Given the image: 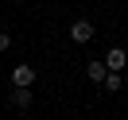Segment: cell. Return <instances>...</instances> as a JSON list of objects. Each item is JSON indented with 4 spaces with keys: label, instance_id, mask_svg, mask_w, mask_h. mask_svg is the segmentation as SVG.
<instances>
[{
    "label": "cell",
    "instance_id": "cell-2",
    "mask_svg": "<svg viewBox=\"0 0 128 120\" xmlns=\"http://www.w3.org/2000/svg\"><path fill=\"white\" fill-rule=\"evenodd\" d=\"M12 85H16V89H31V85H35V66L20 62L16 70H12Z\"/></svg>",
    "mask_w": 128,
    "mask_h": 120
},
{
    "label": "cell",
    "instance_id": "cell-1",
    "mask_svg": "<svg viewBox=\"0 0 128 120\" xmlns=\"http://www.w3.org/2000/svg\"><path fill=\"white\" fill-rule=\"evenodd\" d=\"M101 62H105V70H109V74H120V70L128 66V50H124V47H109Z\"/></svg>",
    "mask_w": 128,
    "mask_h": 120
},
{
    "label": "cell",
    "instance_id": "cell-5",
    "mask_svg": "<svg viewBox=\"0 0 128 120\" xmlns=\"http://www.w3.org/2000/svg\"><path fill=\"white\" fill-rule=\"evenodd\" d=\"M105 89H109V93H120V85H124V78H120V74H105V81H101Z\"/></svg>",
    "mask_w": 128,
    "mask_h": 120
},
{
    "label": "cell",
    "instance_id": "cell-7",
    "mask_svg": "<svg viewBox=\"0 0 128 120\" xmlns=\"http://www.w3.org/2000/svg\"><path fill=\"white\" fill-rule=\"evenodd\" d=\"M8 47H12V35H8V31H0V54H4Z\"/></svg>",
    "mask_w": 128,
    "mask_h": 120
},
{
    "label": "cell",
    "instance_id": "cell-6",
    "mask_svg": "<svg viewBox=\"0 0 128 120\" xmlns=\"http://www.w3.org/2000/svg\"><path fill=\"white\" fill-rule=\"evenodd\" d=\"M12 105H16V109H27V105H31V89H16V93H12Z\"/></svg>",
    "mask_w": 128,
    "mask_h": 120
},
{
    "label": "cell",
    "instance_id": "cell-3",
    "mask_svg": "<svg viewBox=\"0 0 128 120\" xmlns=\"http://www.w3.org/2000/svg\"><path fill=\"white\" fill-rule=\"evenodd\" d=\"M93 23H89V19H74V23H70V43H89V39H93Z\"/></svg>",
    "mask_w": 128,
    "mask_h": 120
},
{
    "label": "cell",
    "instance_id": "cell-4",
    "mask_svg": "<svg viewBox=\"0 0 128 120\" xmlns=\"http://www.w3.org/2000/svg\"><path fill=\"white\" fill-rule=\"evenodd\" d=\"M86 74H89V81H97V85H101L109 70H105V62H89V66H86Z\"/></svg>",
    "mask_w": 128,
    "mask_h": 120
}]
</instances>
